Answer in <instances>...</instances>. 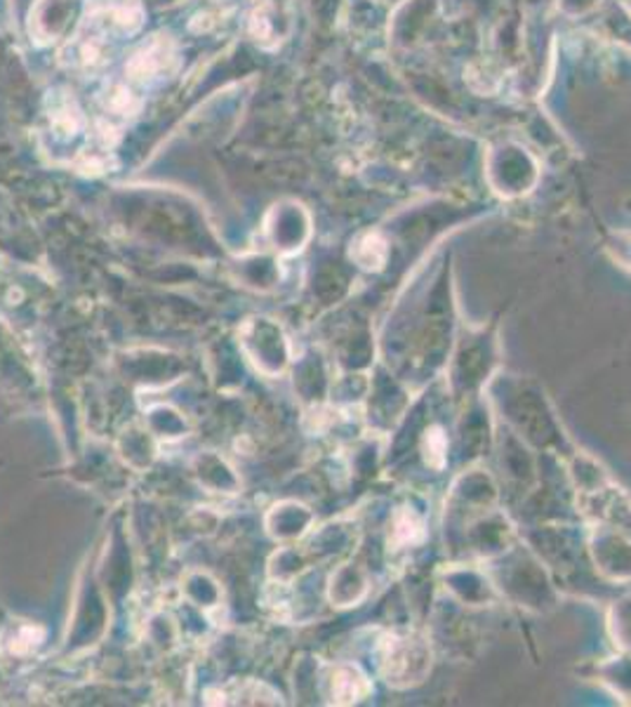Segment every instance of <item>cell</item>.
Instances as JSON below:
<instances>
[{"mask_svg":"<svg viewBox=\"0 0 631 707\" xmlns=\"http://www.w3.org/2000/svg\"><path fill=\"white\" fill-rule=\"evenodd\" d=\"M422 538V523H419L413 515H403L396 521V529H394V540L401 545H408L415 543V540Z\"/></svg>","mask_w":631,"mask_h":707,"instance_id":"5b68a950","label":"cell"},{"mask_svg":"<svg viewBox=\"0 0 631 707\" xmlns=\"http://www.w3.org/2000/svg\"><path fill=\"white\" fill-rule=\"evenodd\" d=\"M431 651L425 640H417L413 634L405 636H391L384 644L382 656V670L389 679V684L408 686L419 682L422 674L429 670Z\"/></svg>","mask_w":631,"mask_h":707,"instance_id":"6da1fadb","label":"cell"},{"mask_svg":"<svg viewBox=\"0 0 631 707\" xmlns=\"http://www.w3.org/2000/svg\"><path fill=\"white\" fill-rule=\"evenodd\" d=\"M352 255L358 260L361 267L366 269H382L387 260V243L380 233H366L363 239L354 245Z\"/></svg>","mask_w":631,"mask_h":707,"instance_id":"277c9868","label":"cell"},{"mask_svg":"<svg viewBox=\"0 0 631 707\" xmlns=\"http://www.w3.org/2000/svg\"><path fill=\"white\" fill-rule=\"evenodd\" d=\"M427 463L433 467H441L443 465V453H445V439L441 434L439 427H433L427 432Z\"/></svg>","mask_w":631,"mask_h":707,"instance_id":"8992f818","label":"cell"},{"mask_svg":"<svg viewBox=\"0 0 631 707\" xmlns=\"http://www.w3.org/2000/svg\"><path fill=\"white\" fill-rule=\"evenodd\" d=\"M171 60H173L171 48L161 43V40H156V43H151V46L139 50L135 58L128 62V74L132 80L144 83L147 78H153L161 72H165L167 62Z\"/></svg>","mask_w":631,"mask_h":707,"instance_id":"7a4b0ae2","label":"cell"},{"mask_svg":"<svg viewBox=\"0 0 631 707\" xmlns=\"http://www.w3.org/2000/svg\"><path fill=\"white\" fill-rule=\"evenodd\" d=\"M370 693V684L366 674L352 665H342V668L335 670L332 674V700L340 705H352L361 698H366Z\"/></svg>","mask_w":631,"mask_h":707,"instance_id":"3957f363","label":"cell"}]
</instances>
